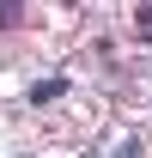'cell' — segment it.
Masks as SVG:
<instances>
[{"label": "cell", "instance_id": "1", "mask_svg": "<svg viewBox=\"0 0 152 158\" xmlns=\"http://www.w3.org/2000/svg\"><path fill=\"white\" fill-rule=\"evenodd\" d=\"M61 91H67V79H37V85H31V103H49V98H61Z\"/></svg>", "mask_w": 152, "mask_h": 158}]
</instances>
